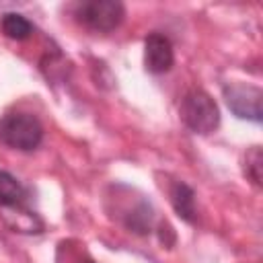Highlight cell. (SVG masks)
<instances>
[{"label": "cell", "mask_w": 263, "mask_h": 263, "mask_svg": "<svg viewBox=\"0 0 263 263\" xmlns=\"http://www.w3.org/2000/svg\"><path fill=\"white\" fill-rule=\"evenodd\" d=\"M179 115H181V121L193 134L208 136L216 132L220 125V109L216 101L201 88H193L181 99Z\"/></svg>", "instance_id": "obj_1"}, {"label": "cell", "mask_w": 263, "mask_h": 263, "mask_svg": "<svg viewBox=\"0 0 263 263\" xmlns=\"http://www.w3.org/2000/svg\"><path fill=\"white\" fill-rule=\"evenodd\" d=\"M43 140V125L31 113H6L0 119V142L8 148L31 152Z\"/></svg>", "instance_id": "obj_2"}, {"label": "cell", "mask_w": 263, "mask_h": 263, "mask_svg": "<svg viewBox=\"0 0 263 263\" xmlns=\"http://www.w3.org/2000/svg\"><path fill=\"white\" fill-rule=\"evenodd\" d=\"M74 16L82 27L90 31L109 33L121 25L125 8L117 0H88L76 6Z\"/></svg>", "instance_id": "obj_3"}, {"label": "cell", "mask_w": 263, "mask_h": 263, "mask_svg": "<svg viewBox=\"0 0 263 263\" xmlns=\"http://www.w3.org/2000/svg\"><path fill=\"white\" fill-rule=\"evenodd\" d=\"M224 101L228 109L240 117L251 121L263 119V92L259 86L245 84V82H230L224 86Z\"/></svg>", "instance_id": "obj_4"}, {"label": "cell", "mask_w": 263, "mask_h": 263, "mask_svg": "<svg viewBox=\"0 0 263 263\" xmlns=\"http://www.w3.org/2000/svg\"><path fill=\"white\" fill-rule=\"evenodd\" d=\"M175 62L173 43L162 33H150L144 41V66L150 74H164Z\"/></svg>", "instance_id": "obj_5"}, {"label": "cell", "mask_w": 263, "mask_h": 263, "mask_svg": "<svg viewBox=\"0 0 263 263\" xmlns=\"http://www.w3.org/2000/svg\"><path fill=\"white\" fill-rule=\"evenodd\" d=\"M0 208L23 212L27 210V189L8 171L0 168Z\"/></svg>", "instance_id": "obj_6"}, {"label": "cell", "mask_w": 263, "mask_h": 263, "mask_svg": "<svg viewBox=\"0 0 263 263\" xmlns=\"http://www.w3.org/2000/svg\"><path fill=\"white\" fill-rule=\"evenodd\" d=\"M171 203H173V210L175 214L189 222V224H195L197 222V208H195V191L183 183V181H177L173 187H171Z\"/></svg>", "instance_id": "obj_7"}, {"label": "cell", "mask_w": 263, "mask_h": 263, "mask_svg": "<svg viewBox=\"0 0 263 263\" xmlns=\"http://www.w3.org/2000/svg\"><path fill=\"white\" fill-rule=\"evenodd\" d=\"M0 29L8 39H14V41H23V39L31 37V33H33L31 21L18 12H6L0 18Z\"/></svg>", "instance_id": "obj_8"}, {"label": "cell", "mask_w": 263, "mask_h": 263, "mask_svg": "<svg viewBox=\"0 0 263 263\" xmlns=\"http://www.w3.org/2000/svg\"><path fill=\"white\" fill-rule=\"evenodd\" d=\"M242 168H245V177H247L253 185L261 187V177H263V152H261L259 146H253V148L245 154V164H242Z\"/></svg>", "instance_id": "obj_9"}, {"label": "cell", "mask_w": 263, "mask_h": 263, "mask_svg": "<svg viewBox=\"0 0 263 263\" xmlns=\"http://www.w3.org/2000/svg\"><path fill=\"white\" fill-rule=\"evenodd\" d=\"M84 263H92V261H84Z\"/></svg>", "instance_id": "obj_10"}]
</instances>
